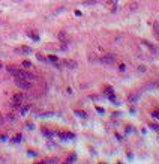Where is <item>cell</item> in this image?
Wrapping results in <instances>:
<instances>
[{"mask_svg":"<svg viewBox=\"0 0 159 164\" xmlns=\"http://www.w3.org/2000/svg\"><path fill=\"white\" fill-rule=\"evenodd\" d=\"M15 84L18 86L20 89H24V90L32 89V81L26 80V78H21V77H15Z\"/></svg>","mask_w":159,"mask_h":164,"instance_id":"cell-1","label":"cell"},{"mask_svg":"<svg viewBox=\"0 0 159 164\" xmlns=\"http://www.w3.org/2000/svg\"><path fill=\"white\" fill-rule=\"evenodd\" d=\"M23 101H24V95H21V93H15L14 98H12V107H14V108L21 107Z\"/></svg>","mask_w":159,"mask_h":164,"instance_id":"cell-2","label":"cell"},{"mask_svg":"<svg viewBox=\"0 0 159 164\" xmlns=\"http://www.w3.org/2000/svg\"><path fill=\"white\" fill-rule=\"evenodd\" d=\"M114 62H116V56L114 54H107V56L101 57V63H104V65H110V63H114Z\"/></svg>","mask_w":159,"mask_h":164,"instance_id":"cell-3","label":"cell"},{"mask_svg":"<svg viewBox=\"0 0 159 164\" xmlns=\"http://www.w3.org/2000/svg\"><path fill=\"white\" fill-rule=\"evenodd\" d=\"M17 77H21V78H26V80H29V81H35V80H36V77H35L33 74L26 72V71H23V69H20V74L17 75Z\"/></svg>","mask_w":159,"mask_h":164,"instance_id":"cell-4","label":"cell"},{"mask_svg":"<svg viewBox=\"0 0 159 164\" xmlns=\"http://www.w3.org/2000/svg\"><path fill=\"white\" fill-rule=\"evenodd\" d=\"M105 95L108 96V99L111 101V102H116V96H114V92H113V87H105Z\"/></svg>","mask_w":159,"mask_h":164,"instance_id":"cell-5","label":"cell"},{"mask_svg":"<svg viewBox=\"0 0 159 164\" xmlns=\"http://www.w3.org/2000/svg\"><path fill=\"white\" fill-rule=\"evenodd\" d=\"M15 53H24V54H30V53H32V48H30V47H26V45H23V47H20V48H17V50H15Z\"/></svg>","mask_w":159,"mask_h":164,"instance_id":"cell-6","label":"cell"},{"mask_svg":"<svg viewBox=\"0 0 159 164\" xmlns=\"http://www.w3.org/2000/svg\"><path fill=\"white\" fill-rule=\"evenodd\" d=\"M57 135L60 137V139H65V140H66V139H71V140H72L74 137H75L72 133H57Z\"/></svg>","mask_w":159,"mask_h":164,"instance_id":"cell-7","label":"cell"},{"mask_svg":"<svg viewBox=\"0 0 159 164\" xmlns=\"http://www.w3.org/2000/svg\"><path fill=\"white\" fill-rule=\"evenodd\" d=\"M8 72L9 74H12V75H18L20 74V69H17V68H12V66H8Z\"/></svg>","mask_w":159,"mask_h":164,"instance_id":"cell-8","label":"cell"},{"mask_svg":"<svg viewBox=\"0 0 159 164\" xmlns=\"http://www.w3.org/2000/svg\"><path fill=\"white\" fill-rule=\"evenodd\" d=\"M65 65L68 68H72V69H74V68H77V63L74 62V60H65Z\"/></svg>","mask_w":159,"mask_h":164,"instance_id":"cell-9","label":"cell"},{"mask_svg":"<svg viewBox=\"0 0 159 164\" xmlns=\"http://www.w3.org/2000/svg\"><path fill=\"white\" fill-rule=\"evenodd\" d=\"M27 35H29V36H30V38H32L33 41H36V42L39 41V36H38V35H36V33H35V32H27Z\"/></svg>","mask_w":159,"mask_h":164,"instance_id":"cell-10","label":"cell"},{"mask_svg":"<svg viewBox=\"0 0 159 164\" xmlns=\"http://www.w3.org/2000/svg\"><path fill=\"white\" fill-rule=\"evenodd\" d=\"M30 110V106H24V107H21V110H20V113L23 115V116H26L27 115V111Z\"/></svg>","mask_w":159,"mask_h":164,"instance_id":"cell-11","label":"cell"},{"mask_svg":"<svg viewBox=\"0 0 159 164\" xmlns=\"http://www.w3.org/2000/svg\"><path fill=\"white\" fill-rule=\"evenodd\" d=\"M99 0H84L83 2V5H86V6H90V5H95V3H98Z\"/></svg>","mask_w":159,"mask_h":164,"instance_id":"cell-12","label":"cell"},{"mask_svg":"<svg viewBox=\"0 0 159 164\" xmlns=\"http://www.w3.org/2000/svg\"><path fill=\"white\" fill-rule=\"evenodd\" d=\"M42 134L47 135V137H53V133L50 131V129H47V128H42Z\"/></svg>","mask_w":159,"mask_h":164,"instance_id":"cell-13","label":"cell"},{"mask_svg":"<svg viewBox=\"0 0 159 164\" xmlns=\"http://www.w3.org/2000/svg\"><path fill=\"white\" fill-rule=\"evenodd\" d=\"M143 44H144L146 47H149L150 50H152V51H153V53H156V48H155V45H152V44H149V42H147V41H143Z\"/></svg>","mask_w":159,"mask_h":164,"instance_id":"cell-14","label":"cell"},{"mask_svg":"<svg viewBox=\"0 0 159 164\" xmlns=\"http://www.w3.org/2000/svg\"><path fill=\"white\" fill-rule=\"evenodd\" d=\"M21 139H23V137L18 134V135H15V137H14V139H12L11 142H12V143H20V142H21Z\"/></svg>","mask_w":159,"mask_h":164,"instance_id":"cell-15","label":"cell"},{"mask_svg":"<svg viewBox=\"0 0 159 164\" xmlns=\"http://www.w3.org/2000/svg\"><path fill=\"white\" fill-rule=\"evenodd\" d=\"M23 66H24V68H27V69H29V68H32V63L29 62V60H26V62H23Z\"/></svg>","mask_w":159,"mask_h":164,"instance_id":"cell-16","label":"cell"},{"mask_svg":"<svg viewBox=\"0 0 159 164\" xmlns=\"http://www.w3.org/2000/svg\"><path fill=\"white\" fill-rule=\"evenodd\" d=\"M129 99H131V102H137L138 96H137V95H131V96H129Z\"/></svg>","mask_w":159,"mask_h":164,"instance_id":"cell-17","label":"cell"},{"mask_svg":"<svg viewBox=\"0 0 159 164\" xmlns=\"http://www.w3.org/2000/svg\"><path fill=\"white\" fill-rule=\"evenodd\" d=\"M149 126L152 128V129H155V131H158V133H159V126H158V125H155V124H150Z\"/></svg>","mask_w":159,"mask_h":164,"instance_id":"cell-18","label":"cell"},{"mask_svg":"<svg viewBox=\"0 0 159 164\" xmlns=\"http://www.w3.org/2000/svg\"><path fill=\"white\" fill-rule=\"evenodd\" d=\"M75 160H77V157H75V155H71V157L68 158V163H74Z\"/></svg>","mask_w":159,"mask_h":164,"instance_id":"cell-19","label":"cell"},{"mask_svg":"<svg viewBox=\"0 0 159 164\" xmlns=\"http://www.w3.org/2000/svg\"><path fill=\"white\" fill-rule=\"evenodd\" d=\"M48 60H51V62H54V63H57V57H56V56H50Z\"/></svg>","mask_w":159,"mask_h":164,"instance_id":"cell-20","label":"cell"},{"mask_svg":"<svg viewBox=\"0 0 159 164\" xmlns=\"http://www.w3.org/2000/svg\"><path fill=\"white\" fill-rule=\"evenodd\" d=\"M75 113H77L80 117H86V113H84V111H75Z\"/></svg>","mask_w":159,"mask_h":164,"instance_id":"cell-21","label":"cell"},{"mask_svg":"<svg viewBox=\"0 0 159 164\" xmlns=\"http://www.w3.org/2000/svg\"><path fill=\"white\" fill-rule=\"evenodd\" d=\"M5 120H6V119H5L2 115H0V126H2V125H5Z\"/></svg>","mask_w":159,"mask_h":164,"instance_id":"cell-22","label":"cell"},{"mask_svg":"<svg viewBox=\"0 0 159 164\" xmlns=\"http://www.w3.org/2000/svg\"><path fill=\"white\" fill-rule=\"evenodd\" d=\"M38 59L41 60V62H47V59L44 57V56H41V54H38Z\"/></svg>","mask_w":159,"mask_h":164,"instance_id":"cell-23","label":"cell"},{"mask_svg":"<svg viewBox=\"0 0 159 164\" xmlns=\"http://www.w3.org/2000/svg\"><path fill=\"white\" fill-rule=\"evenodd\" d=\"M152 116H155V117H158V119H159V110L153 111V113H152Z\"/></svg>","mask_w":159,"mask_h":164,"instance_id":"cell-24","label":"cell"},{"mask_svg":"<svg viewBox=\"0 0 159 164\" xmlns=\"http://www.w3.org/2000/svg\"><path fill=\"white\" fill-rule=\"evenodd\" d=\"M8 120H12V122H14V120H15V116H14V115H9V116H8Z\"/></svg>","mask_w":159,"mask_h":164,"instance_id":"cell-25","label":"cell"},{"mask_svg":"<svg viewBox=\"0 0 159 164\" xmlns=\"http://www.w3.org/2000/svg\"><path fill=\"white\" fill-rule=\"evenodd\" d=\"M96 110H98L101 115H104V108H102V107H96Z\"/></svg>","mask_w":159,"mask_h":164,"instance_id":"cell-26","label":"cell"},{"mask_svg":"<svg viewBox=\"0 0 159 164\" xmlns=\"http://www.w3.org/2000/svg\"><path fill=\"white\" fill-rule=\"evenodd\" d=\"M0 69H2V65H0Z\"/></svg>","mask_w":159,"mask_h":164,"instance_id":"cell-27","label":"cell"}]
</instances>
